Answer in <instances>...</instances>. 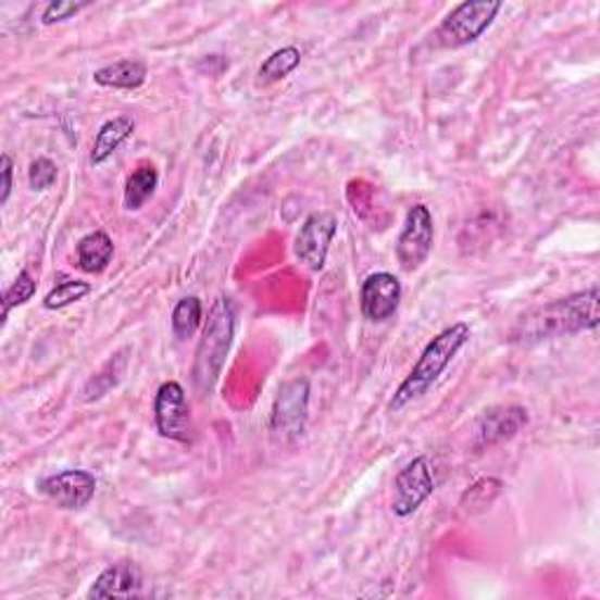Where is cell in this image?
<instances>
[{
    "instance_id": "cell-15",
    "label": "cell",
    "mask_w": 600,
    "mask_h": 600,
    "mask_svg": "<svg viewBox=\"0 0 600 600\" xmlns=\"http://www.w3.org/2000/svg\"><path fill=\"white\" fill-rule=\"evenodd\" d=\"M75 253H78V267L83 273L99 275L111 265L115 245L109 233L95 230L80 239L78 247H75Z\"/></svg>"
},
{
    "instance_id": "cell-13",
    "label": "cell",
    "mask_w": 600,
    "mask_h": 600,
    "mask_svg": "<svg viewBox=\"0 0 600 600\" xmlns=\"http://www.w3.org/2000/svg\"><path fill=\"white\" fill-rule=\"evenodd\" d=\"M141 587L143 577L139 565L132 561H117L95 579L87 598H137L141 596Z\"/></svg>"
},
{
    "instance_id": "cell-11",
    "label": "cell",
    "mask_w": 600,
    "mask_h": 600,
    "mask_svg": "<svg viewBox=\"0 0 600 600\" xmlns=\"http://www.w3.org/2000/svg\"><path fill=\"white\" fill-rule=\"evenodd\" d=\"M528 411L523 407H495L482 413L474 425V446L490 448L502 441L514 439L516 434L528 425Z\"/></svg>"
},
{
    "instance_id": "cell-10",
    "label": "cell",
    "mask_w": 600,
    "mask_h": 600,
    "mask_svg": "<svg viewBox=\"0 0 600 600\" xmlns=\"http://www.w3.org/2000/svg\"><path fill=\"white\" fill-rule=\"evenodd\" d=\"M97 478L87 470H64L38 482V490L64 512H80L97 495Z\"/></svg>"
},
{
    "instance_id": "cell-12",
    "label": "cell",
    "mask_w": 600,
    "mask_h": 600,
    "mask_svg": "<svg viewBox=\"0 0 600 600\" xmlns=\"http://www.w3.org/2000/svg\"><path fill=\"white\" fill-rule=\"evenodd\" d=\"M401 296L403 289L399 277H395L392 273H373L364 279L362 293H359V300H362V314L368 322L380 324L399 310Z\"/></svg>"
},
{
    "instance_id": "cell-8",
    "label": "cell",
    "mask_w": 600,
    "mask_h": 600,
    "mask_svg": "<svg viewBox=\"0 0 600 600\" xmlns=\"http://www.w3.org/2000/svg\"><path fill=\"white\" fill-rule=\"evenodd\" d=\"M434 490H437V482H434L429 458L427 455L413 458L395 478V500H392L395 516L399 518L413 516L417 509L432 498Z\"/></svg>"
},
{
    "instance_id": "cell-17",
    "label": "cell",
    "mask_w": 600,
    "mask_h": 600,
    "mask_svg": "<svg viewBox=\"0 0 600 600\" xmlns=\"http://www.w3.org/2000/svg\"><path fill=\"white\" fill-rule=\"evenodd\" d=\"M158 184H160V174L153 164H139V167L127 176V184H125L127 212H139V209L155 195Z\"/></svg>"
},
{
    "instance_id": "cell-18",
    "label": "cell",
    "mask_w": 600,
    "mask_h": 600,
    "mask_svg": "<svg viewBox=\"0 0 600 600\" xmlns=\"http://www.w3.org/2000/svg\"><path fill=\"white\" fill-rule=\"evenodd\" d=\"M502 488H504V484L500 482V478H495V476L478 478L474 486H470L462 492V498H460L462 512L470 516L488 512V509L495 504V500L502 495Z\"/></svg>"
},
{
    "instance_id": "cell-19",
    "label": "cell",
    "mask_w": 600,
    "mask_h": 600,
    "mask_svg": "<svg viewBox=\"0 0 600 600\" xmlns=\"http://www.w3.org/2000/svg\"><path fill=\"white\" fill-rule=\"evenodd\" d=\"M125 366H127L125 352H117L115 357H111L109 362L103 364V368L97 375H92V378H89L87 385L83 387V401L89 403V401L107 397L111 389L120 383V378H123Z\"/></svg>"
},
{
    "instance_id": "cell-9",
    "label": "cell",
    "mask_w": 600,
    "mask_h": 600,
    "mask_svg": "<svg viewBox=\"0 0 600 600\" xmlns=\"http://www.w3.org/2000/svg\"><path fill=\"white\" fill-rule=\"evenodd\" d=\"M336 233H338L336 214L332 212L310 214L296 235V242H293L296 259L303 263L310 273H322Z\"/></svg>"
},
{
    "instance_id": "cell-2",
    "label": "cell",
    "mask_w": 600,
    "mask_h": 600,
    "mask_svg": "<svg viewBox=\"0 0 600 600\" xmlns=\"http://www.w3.org/2000/svg\"><path fill=\"white\" fill-rule=\"evenodd\" d=\"M470 338H472V328L464 322L450 324L441 334L434 336L425 345L423 354L417 357V362L407 375V380L397 387L392 401H389V411L399 413L401 409H407L409 403L425 397L432 389V385L441 378V373L450 366V362L458 357V352L470 342Z\"/></svg>"
},
{
    "instance_id": "cell-26",
    "label": "cell",
    "mask_w": 600,
    "mask_h": 600,
    "mask_svg": "<svg viewBox=\"0 0 600 600\" xmlns=\"http://www.w3.org/2000/svg\"><path fill=\"white\" fill-rule=\"evenodd\" d=\"M0 178H3V184H0V204L5 207L10 202L12 178H14V164L8 153H3V158H0Z\"/></svg>"
},
{
    "instance_id": "cell-21",
    "label": "cell",
    "mask_w": 600,
    "mask_h": 600,
    "mask_svg": "<svg viewBox=\"0 0 600 600\" xmlns=\"http://www.w3.org/2000/svg\"><path fill=\"white\" fill-rule=\"evenodd\" d=\"M202 300L198 296H186L172 310V332L178 340H188L202 326Z\"/></svg>"
},
{
    "instance_id": "cell-6",
    "label": "cell",
    "mask_w": 600,
    "mask_h": 600,
    "mask_svg": "<svg viewBox=\"0 0 600 600\" xmlns=\"http://www.w3.org/2000/svg\"><path fill=\"white\" fill-rule=\"evenodd\" d=\"M155 427L162 439L190 443L192 441V417L186 399V389L176 380L162 383L153 401Z\"/></svg>"
},
{
    "instance_id": "cell-23",
    "label": "cell",
    "mask_w": 600,
    "mask_h": 600,
    "mask_svg": "<svg viewBox=\"0 0 600 600\" xmlns=\"http://www.w3.org/2000/svg\"><path fill=\"white\" fill-rule=\"evenodd\" d=\"M36 289H38V284H36V277L28 273V270H22V273L17 275V279H14L10 287L5 289L3 293V320L0 322H8L10 317V312L14 308H20V305H26L28 300H32L36 296Z\"/></svg>"
},
{
    "instance_id": "cell-20",
    "label": "cell",
    "mask_w": 600,
    "mask_h": 600,
    "mask_svg": "<svg viewBox=\"0 0 600 600\" xmlns=\"http://www.w3.org/2000/svg\"><path fill=\"white\" fill-rule=\"evenodd\" d=\"M300 59H303V52H300L296 45H287V48H279L273 54H270L265 62L259 68V80L265 85H273L287 78L298 66Z\"/></svg>"
},
{
    "instance_id": "cell-24",
    "label": "cell",
    "mask_w": 600,
    "mask_h": 600,
    "mask_svg": "<svg viewBox=\"0 0 600 600\" xmlns=\"http://www.w3.org/2000/svg\"><path fill=\"white\" fill-rule=\"evenodd\" d=\"M57 178H59L57 162H52L45 155L36 158L32 162V167H28V186H32V190H36V192L52 188L57 184Z\"/></svg>"
},
{
    "instance_id": "cell-7",
    "label": "cell",
    "mask_w": 600,
    "mask_h": 600,
    "mask_svg": "<svg viewBox=\"0 0 600 600\" xmlns=\"http://www.w3.org/2000/svg\"><path fill=\"white\" fill-rule=\"evenodd\" d=\"M434 247V218L427 204H413L397 239V261L401 270L415 273L429 259Z\"/></svg>"
},
{
    "instance_id": "cell-3",
    "label": "cell",
    "mask_w": 600,
    "mask_h": 600,
    "mask_svg": "<svg viewBox=\"0 0 600 600\" xmlns=\"http://www.w3.org/2000/svg\"><path fill=\"white\" fill-rule=\"evenodd\" d=\"M235 338V310L228 298H216L209 308L202 338L195 350L192 383L200 395H209L221 378L225 359L233 348Z\"/></svg>"
},
{
    "instance_id": "cell-14",
    "label": "cell",
    "mask_w": 600,
    "mask_h": 600,
    "mask_svg": "<svg viewBox=\"0 0 600 600\" xmlns=\"http://www.w3.org/2000/svg\"><path fill=\"white\" fill-rule=\"evenodd\" d=\"M134 129H137V125H134V120L129 115H115L107 120L97 132L92 150H89V162H92L95 167H101L103 162H109L117 153V148L132 137Z\"/></svg>"
},
{
    "instance_id": "cell-1",
    "label": "cell",
    "mask_w": 600,
    "mask_h": 600,
    "mask_svg": "<svg viewBox=\"0 0 600 600\" xmlns=\"http://www.w3.org/2000/svg\"><path fill=\"white\" fill-rule=\"evenodd\" d=\"M600 293L598 287H589L579 293L551 300L547 305H539L525 312L512 328V338L516 342H542L553 338L577 336L584 332H596Z\"/></svg>"
},
{
    "instance_id": "cell-22",
    "label": "cell",
    "mask_w": 600,
    "mask_h": 600,
    "mask_svg": "<svg viewBox=\"0 0 600 600\" xmlns=\"http://www.w3.org/2000/svg\"><path fill=\"white\" fill-rule=\"evenodd\" d=\"M89 293H92V284L62 275L52 287V291L45 296L42 305L48 310H64L73 303H78V300H83Z\"/></svg>"
},
{
    "instance_id": "cell-16",
    "label": "cell",
    "mask_w": 600,
    "mask_h": 600,
    "mask_svg": "<svg viewBox=\"0 0 600 600\" xmlns=\"http://www.w3.org/2000/svg\"><path fill=\"white\" fill-rule=\"evenodd\" d=\"M95 83L109 89H139L148 78V66L139 59H123L95 71Z\"/></svg>"
},
{
    "instance_id": "cell-4",
    "label": "cell",
    "mask_w": 600,
    "mask_h": 600,
    "mask_svg": "<svg viewBox=\"0 0 600 600\" xmlns=\"http://www.w3.org/2000/svg\"><path fill=\"white\" fill-rule=\"evenodd\" d=\"M502 0H467L450 10L434 32V42L443 50H460L482 38L498 20Z\"/></svg>"
},
{
    "instance_id": "cell-25",
    "label": "cell",
    "mask_w": 600,
    "mask_h": 600,
    "mask_svg": "<svg viewBox=\"0 0 600 600\" xmlns=\"http://www.w3.org/2000/svg\"><path fill=\"white\" fill-rule=\"evenodd\" d=\"M92 3H73V0H54V3H48L40 14V22L45 26H54V24H62L71 17H75V14H80L83 10H87Z\"/></svg>"
},
{
    "instance_id": "cell-5",
    "label": "cell",
    "mask_w": 600,
    "mask_h": 600,
    "mask_svg": "<svg viewBox=\"0 0 600 600\" xmlns=\"http://www.w3.org/2000/svg\"><path fill=\"white\" fill-rule=\"evenodd\" d=\"M310 413V380L291 378L282 383L270 413V432L282 441H293L303 434Z\"/></svg>"
}]
</instances>
